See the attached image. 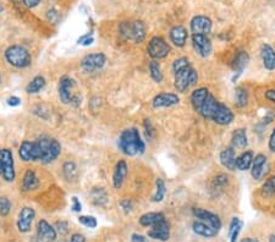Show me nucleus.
Listing matches in <instances>:
<instances>
[{
	"label": "nucleus",
	"instance_id": "f257e3e1",
	"mask_svg": "<svg viewBox=\"0 0 275 242\" xmlns=\"http://www.w3.org/2000/svg\"><path fill=\"white\" fill-rule=\"evenodd\" d=\"M117 147L125 155L134 157L137 154H143L146 151V143L142 140L141 133L136 127L126 129L120 133Z\"/></svg>",
	"mask_w": 275,
	"mask_h": 242
},
{
	"label": "nucleus",
	"instance_id": "f03ea898",
	"mask_svg": "<svg viewBox=\"0 0 275 242\" xmlns=\"http://www.w3.org/2000/svg\"><path fill=\"white\" fill-rule=\"evenodd\" d=\"M50 143H52V138L48 137H42L35 142L24 141L19 149L20 158L24 161H42L43 163Z\"/></svg>",
	"mask_w": 275,
	"mask_h": 242
},
{
	"label": "nucleus",
	"instance_id": "7ed1b4c3",
	"mask_svg": "<svg viewBox=\"0 0 275 242\" xmlns=\"http://www.w3.org/2000/svg\"><path fill=\"white\" fill-rule=\"evenodd\" d=\"M76 88V81L69 76L61 77L59 82V98L63 104H69L72 107H78L81 104V97L74 93Z\"/></svg>",
	"mask_w": 275,
	"mask_h": 242
},
{
	"label": "nucleus",
	"instance_id": "20e7f679",
	"mask_svg": "<svg viewBox=\"0 0 275 242\" xmlns=\"http://www.w3.org/2000/svg\"><path fill=\"white\" fill-rule=\"evenodd\" d=\"M5 59L16 69L29 68L32 63L30 52L22 46H11L5 51Z\"/></svg>",
	"mask_w": 275,
	"mask_h": 242
},
{
	"label": "nucleus",
	"instance_id": "39448f33",
	"mask_svg": "<svg viewBox=\"0 0 275 242\" xmlns=\"http://www.w3.org/2000/svg\"><path fill=\"white\" fill-rule=\"evenodd\" d=\"M119 33L125 41L142 43L146 38V25L142 21L121 22L119 26Z\"/></svg>",
	"mask_w": 275,
	"mask_h": 242
},
{
	"label": "nucleus",
	"instance_id": "423d86ee",
	"mask_svg": "<svg viewBox=\"0 0 275 242\" xmlns=\"http://www.w3.org/2000/svg\"><path fill=\"white\" fill-rule=\"evenodd\" d=\"M198 74L192 66H187V68L182 69V70L175 72V88L176 91L180 93H186L191 87L197 83Z\"/></svg>",
	"mask_w": 275,
	"mask_h": 242
},
{
	"label": "nucleus",
	"instance_id": "0eeeda50",
	"mask_svg": "<svg viewBox=\"0 0 275 242\" xmlns=\"http://www.w3.org/2000/svg\"><path fill=\"white\" fill-rule=\"evenodd\" d=\"M147 52L148 55L152 58L153 60H159V59H164L169 55L170 53V46L167 43V41L164 38L158 37H153L152 40L150 41L147 47Z\"/></svg>",
	"mask_w": 275,
	"mask_h": 242
},
{
	"label": "nucleus",
	"instance_id": "6e6552de",
	"mask_svg": "<svg viewBox=\"0 0 275 242\" xmlns=\"http://www.w3.org/2000/svg\"><path fill=\"white\" fill-rule=\"evenodd\" d=\"M0 161H2V176L7 182H13L16 177L15 163L14 155L10 149H2L0 151Z\"/></svg>",
	"mask_w": 275,
	"mask_h": 242
},
{
	"label": "nucleus",
	"instance_id": "1a4fd4ad",
	"mask_svg": "<svg viewBox=\"0 0 275 242\" xmlns=\"http://www.w3.org/2000/svg\"><path fill=\"white\" fill-rule=\"evenodd\" d=\"M106 57L103 53H93L88 54L81 60V68L86 72H94L104 68Z\"/></svg>",
	"mask_w": 275,
	"mask_h": 242
},
{
	"label": "nucleus",
	"instance_id": "9d476101",
	"mask_svg": "<svg viewBox=\"0 0 275 242\" xmlns=\"http://www.w3.org/2000/svg\"><path fill=\"white\" fill-rule=\"evenodd\" d=\"M192 40V46L195 52L197 53L199 57L207 58L212 54L213 52V46L212 42L208 38L207 35H192L191 37Z\"/></svg>",
	"mask_w": 275,
	"mask_h": 242
},
{
	"label": "nucleus",
	"instance_id": "9b49d317",
	"mask_svg": "<svg viewBox=\"0 0 275 242\" xmlns=\"http://www.w3.org/2000/svg\"><path fill=\"white\" fill-rule=\"evenodd\" d=\"M36 218V212L33 208L31 207H24L20 210L19 216H18V229L20 232L26 233L31 230V226H32V222Z\"/></svg>",
	"mask_w": 275,
	"mask_h": 242
},
{
	"label": "nucleus",
	"instance_id": "f8f14e48",
	"mask_svg": "<svg viewBox=\"0 0 275 242\" xmlns=\"http://www.w3.org/2000/svg\"><path fill=\"white\" fill-rule=\"evenodd\" d=\"M180 103V97L176 93H170V92H163V93L157 94L153 98L152 105L154 109H162V108H170L174 105H178Z\"/></svg>",
	"mask_w": 275,
	"mask_h": 242
},
{
	"label": "nucleus",
	"instance_id": "ddd939ff",
	"mask_svg": "<svg viewBox=\"0 0 275 242\" xmlns=\"http://www.w3.org/2000/svg\"><path fill=\"white\" fill-rule=\"evenodd\" d=\"M193 215L198 219V220L206 222V224L210 225V226L215 227V229L220 231L221 229V220L220 218L215 213L209 212V210L203 209V208H193L192 209Z\"/></svg>",
	"mask_w": 275,
	"mask_h": 242
},
{
	"label": "nucleus",
	"instance_id": "4468645a",
	"mask_svg": "<svg viewBox=\"0 0 275 242\" xmlns=\"http://www.w3.org/2000/svg\"><path fill=\"white\" fill-rule=\"evenodd\" d=\"M212 20L207 16L197 15L191 20V31L193 35H208L212 31Z\"/></svg>",
	"mask_w": 275,
	"mask_h": 242
},
{
	"label": "nucleus",
	"instance_id": "2eb2a0df",
	"mask_svg": "<svg viewBox=\"0 0 275 242\" xmlns=\"http://www.w3.org/2000/svg\"><path fill=\"white\" fill-rule=\"evenodd\" d=\"M234 119L235 115L234 113H232V110L230 109L228 105L220 103L217 111H215V114L213 115L212 121L214 122V124L220 125V126H226V125L231 124V122L234 121Z\"/></svg>",
	"mask_w": 275,
	"mask_h": 242
},
{
	"label": "nucleus",
	"instance_id": "dca6fc26",
	"mask_svg": "<svg viewBox=\"0 0 275 242\" xmlns=\"http://www.w3.org/2000/svg\"><path fill=\"white\" fill-rule=\"evenodd\" d=\"M37 235L39 241L54 242L58 237V231L55 230V227H53L52 225L46 220V219H41L38 222Z\"/></svg>",
	"mask_w": 275,
	"mask_h": 242
},
{
	"label": "nucleus",
	"instance_id": "f3484780",
	"mask_svg": "<svg viewBox=\"0 0 275 242\" xmlns=\"http://www.w3.org/2000/svg\"><path fill=\"white\" fill-rule=\"evenodd\" d=\"M148 237L153 238V240L158 241H168L170 237V225L167 220L159 222V224L154 225L151 227V230L148 231Z\"/></svg>",
	"mask_w": 275,
	"mask_h": 242
},
{
	"label": "nucleus",
	"instance_id": "a211bd4d",
	"mask_svg": "<svg viewBox=\"0 0 275 242\" xmlns=\"http://www.w3.org/2000/svg\"><path fill=\"white\" fill-rule=\"evenodd\" d=\"M248 63H249V55L247 52L241 51L235 55V58L232 59V63H231L232 70L235 71V76L234 79H232V81L238 79V76H240V75L243 72V70L247 68Z\"/></svg>",
	"mask_w": 275,
	"mask_h": 242
},
{
	"label": "nucleus",
	"instance_id": "6ab92c4d",
	"mask_svg": "<svg viewBox=\"0 0 275 242\" xmlns=\"http://www.w3.org/2000/svg\"><path fill=\"white\" fill-rule=\"evenodd\" d=\"M260 58H262V63L265 70H275V49L270 44H262V47H260Z\"/></svg>",
	"mask_w": 275,
	"mask_h": 242
},
{
	"label": "nucleus",
	"instance_id": "aec40b11",
	"mask_svg": "<svg viewBox=\"0 0 275 242\" xmlns=\"http://www.w3.org/2000/svg\"><path fill=\"white\" fill-rule=\"evenodd\" d=\"M265 166H266V157L262 153L257 154L253 158V163L251 166V175L254 180L259 181L263 179L265 174Z\"/></svg>",
	"mask_w": 275,
	"mask_h": 242
},
{
	"label": "nucleus",
	"instance_id": "412c9836",
	"mask_svg": "<svg viewBox=\"0 0 275 242\" xmlns=\"http://www.w3.org/2000/svg\"><path fill=\"white\" fill-rule=\"evenodd\" d=\"M219 104H220V102H219L214 96L209 94L208 98L206 99V102L202 104L201 109L198 110V114L202 116V118L212 120L213 115H214L215 111H217Z\"/></svg>",
	"mask_w": 275,
	"mask_h": 242
},
{
	"label": "nucleus",
	"instance_id": "4be33fe9",
	"mask_svg": "<svg viewBox=\"0 0 275 242\" xmlns=\"http://www.w3.org/2000/svg\"><path fill=\"white\" fill-rule=\"evenodd\" d=\"M219 159H220L221 165L224 166L228 170L235 171L236 170V155H235V148L234 147H226L225 149L220 152L219 155Z\"/></svg>",
	"mask_w": 275,
	"mask_h": 242
},
{
	"label": "nucleus",
	"instance_id": "5701e85b",
	"mask_svg": "<svg viewBox=\"0 0 275 242\" xmlns=\"http://www.w3.org/2000/svg\"><path fill=\"white\" fill-rule=\"evenodd\" d=\"M169 37L174 46L178 47V48H182L186 44L189 33H187V30L184 26H174L170 30Z\"/></svg>",
	"mask_w": 275,
	"mask_h": 242
},
{
	"label": "nucleus",
	"instance_id": "b1692460",
	"mask_svg": "<svg viewBox=\"0 0 275 242\" xmlns=\"http://www.w3.org/2000/svg\"><path fill=\"white\" fill-rule=\"evenodd\" d=\"M127 170H128V166H127V163H126V160L117 161L113 172V185L116 190L121 188L122 183L126 179V175H127Z\"/></svg>",
	"mask_w": 275,
	"mask_h": 242
},
{
	"label": "nucleus",
	"instance_id": "393cba45",
	"mask_svg": "<svg viewBox=\"0 0 275 242\" xmlns=\"http://www.w3.org/2000/svg\"><path fill=\"white\" fill-rule=\"evenodd\" d=\"M192 230H193V232L197 233V235L203 236V237H207V238L215 237V236H217L219 233V230H217L215 227L210 226V225L206 224V222H203L201 220L193 221Z\"/></svg>",
	"mask_w": 275,
	"mask_h": 242
},
{
	"label": "nucleus",
	"instance_id": "a878e982",
	"mask_svg": "<svg viewBox=\"0 0 275 242\" xmlns=\"http://www.w3.org/2000/svg\"><path fill=\"white\" fill-rule=\"evenodd\" d=\"M167 220L165 215L161 212H151V213H145L143 215L140 216L139 221L142 226L145 227H152L154 225L159 224V222Z\"/></svg>",
	"mask_w": 275,
	"mask_h": 242
},
{
	"label": "nucleus",
	"instance_id": "bb28decb",
	"mask_svg": "<svg viewBox=\"0 0 275 242\" xmlns=\"http://www.w3.org/2000/svg\"><path fill=\"white\" fill-rule=\"evenodd\" d=\"M39 187V179L36 174L35 170L29 169L26 170L24 175V179H22V190L25 192L35 191Z\"/></svg>",
	"mask_w": 275,
	"mask_h": 242
},
{
	"label": "nucleus",
	"instance_id": "cd10ccee",
	"mask_svg": "<svg viewBox=\"0 0 275 242\" xmlns=\"http://www.w3.org/2000/svg\"><path fill=\"white\" fill-rule=\"evenodd\" d=\"M209 90L206 87H201L197 88V90H195L192 92V94H191V104H192L193 109L198 113V110L201 109L202 104H203L204 102H206V99L208 98L209 96Z\"/></svg>",
	"mask_w": 275,
	"mask_h": 242
},
{
	"label": "nucleus",
	"instance_id": "c85d7f7f",
	"mask_svg": "<svg viewBox=\"0 0 275 242\" xmlns=\"http://www.w3.org/2000/svg\"><path fill=\"white\" fill-rule=\"evenodd\" d=\"M248 144V138L245 129H236L231 135V147L235 149H243Z\"/></svg>",
	"mask_w": 275,
	"mask_h": 242
},
{
	"label": "nucleus",
	"instance_id": "c756f323",
	"mask_svg": "<svg viewBox=\"0 0 275 242\" xmlns=\"http://www.w3.org/2000/svg\"><path fill=\"white\" fill-rule=\"evenodd\" d=\"M253 152L252 151H245L241 153L238 157H236V170L246 171L249 170L253 163Z\"/></svg>",
	"mask_w": 275,
	"mask_h": 242
},
{
	"label": "nucleus",
	"instance_id": "7c9ffc66",
	"mask_svg": "<svg viewBox=\"0 0 275 242\" xmlns=\"http://www.w3.org/2000/svg\"><path fill=\"white\" fill-rule=\"evenodd\" d=\"M242 226H243V222L240 218L234 216V218L231 219V221H230V225H229L230 242L237 241V237H238V235H240L241 230H242Z\"/></svg>",
	"mask_w": 275,
	"mask_h": 242
},
{
	"label": "nucleus",
	"instance_id": "2f4dec72",
	"mask_svg": "<svg viewBox=\"0 0 275 242\" xmlns=\"http://www.w3.org/2000/svg\"><path fill=\"white\" fill-rule=\"evenodd\" d=\"M46 86V79L43 76H36L31 80V82L27 85L26 92L29 94H36L41 92Z\"/></svg>",
	"mask_w": 275,
	"mask_h": 242
},
{
	"label": "nucleus",
	"instance_id": "473e14b6",
	"mask_svg": "<svg viewBox=\"0 0 275 242\" xmlns=\"http://www.w3.org/2000/svg\"><path fill=\"white\" fill-rule=\"evenodd\" d=\"M235 104L240 109L248 104V92L245 87H237L235 90Z\"/></svg>",
	"mask_w": 275,
	"mask_h": 242
},
{
	"label": "nucleus",
	"instance_id": "72a5a7b5",
	"mask_svg": "<svg viewBox=\"0 0 275 242\" xmlns=\"http://www.w3.org/2000/svg\"><path fill=\"white\" fill-rule=\"evenodd\" d=\"M165 194H167V187H165L164 180L157 179L156 181V192L152 196V202L159 203L164 199Z\"/></svg>",
	"mask_w": 275,
	"mask_h": 242
},
{
	"label": "nucleus",
	"instance_id": "f704fd0d",
	"mask_svg": "<svg viewBox=\"0 0 275 242\" xmlns=\"http://www.w3.org/2000/svg\"><path fill=\"white\" fill-rule=\"evenodd\" d=\"M92 199H93V203L95 205H103L106 204L108 202V194H106V191L104 188H94L91 193Z\"/></svg>",
	"mask_w": 275,
	"mask_h": 242
},
{
	"label": "nucleus",
	"instance_id": "c9c22d12",
	"mask_svg": "<svg viewBox=\"0 0 275 242\" xmlns=\"http://www.w3.org/2000/svg\"><path fill=\"white\" fill-rule=\"evenodd\" d=\"M63 172L67 181H75V180H76L77 169H76V165H75V163H72V161H66V163L64 164Z\"/></svg>",
	"mask_w": 275,
	"mask_h": 242
},
{
	"label": "nucleus",
	"instance_id": "e433bc0d",
	"mask_svg": "<svg viewBox=\"0 0 275 242\" xmlns=\"http://www.w3.org/2000/svg\"><path fill=\"white\" fill-rule=\"evenodd\" d=\"M150 72H151V77H152V80L154 82L157 83H161L163 81V72H162V68H161V64L158 63L157 60H152L150 63Z\"/></svg>",
	"mask_w": 275,
	"mask_h": 242
},
{
	"label": "nucleus",
	"instance_id": "4c0bfd02",
	"mask_svg": "<svg viewBox=\"0 0 275 242\" xmlns=\"http://www.w3.org/2000/svg\"><path fill=\"white\" fill-rule=\"evenodd\" d=\"M229 185V177L225 174H219L213 179L212 190L213 191H221Z\"/></svg>",
	"mask_w": 275,
	"mask_h": 242
},
{
	"label": "nucleus",
	"instance_id": "58836bf2",
	"mask_svg": "<svg viewBox=\"0 0 275 242\" xmlns=\"http://www.w3.org/2000/svg\"><path fill=\"white\" fill-rule=\"evenodd\" d=\"M262 192L266 194V196H275V176L269 177V179L263 183Z\"/></svg>",
	"mask_w": 275,
	"mask_h": 242
},
{
	"label": "nucleus",
	"instance_id": "ea45409f",
	"mask_svg": "<svg viewBox=\"0 0 275 242\" xmlns=\"http://www.w3.org/2000/svg\"><path fill=\"white\" fill-rule=\"evenodd\" d=\"M78 221L82 225H85L86 227H88V229H95L98 225L97 219L93 215H81L78 216Z\"/></svg>",
	"mask_w": 275,
	"mask_h": 242
},
{
	"label": "nucleus",
	"instance_id": "a19ab883",
	"mask_svg": "<svg viewBox=\"0 0 275 242\" xmlns=\"http://www.w3.org/2000/svg\"><path fill=\"white\" fill-rule=\"evenodd\" d=\"M190 65H191L190 60L187 59L186 57L179 58V59H176L173 63V71H174V74H175V72L182 70V69L187 68V66H190Z\"/></svg>",
	"mask_w": 275,
	"mask_h": 242
},
{
	"label": "nucleus",
	"instance_id": "79ce46f5",
	"mask_svg": "<svg viewBox=\"0 0 275 242\" xmlns=\"http://www.w3.org/2000/svg\"><path fill=\"white\" fill-rule=\"evenodd\" d=\"M11 210V203L7 197H0V215L7 216L9 215Z\"/></svg>",
	"mask_w": 275,
	"mask_h": 242
},
{
	"label": "nucleus",
	"instance_id": "37998d69",
	"mask_svg": "<svg viewBox=\"0 0 275 242\" xmlns=\"http://www.w3.org/2000/svg\"><path fill=\"white\" fill-rule=\"evenodd\" d=\"M143 126H145V130H146V137L151 141L153 138L154 129H153L152 122H151L150 119H146L145 122H143Z\"/></svg>",
	"mask_w": 275,
	"mask_h": 242
},
{
	"label": "nucleus",
	"instance_id": "c03bdc74",
	"mask_svg": "<svg viewBox=\"0 0 275 242\" xmlns=\"http://www.w3.org/2000/svg\"><path fill=\"white\" fill-rule=\"evenodd\" d=\"M93 42H94V40H93V37H92V33H88V35H85V36H82L81 38H78L77 43L82 44V46H91Z\"/></svg>",
	"mask_w": 275,
	"mask_h": 242
},
{
	"label": "nucleus",
	"instance_id": "a18cd8bd",
	"mask_svg": "<svg viewBox=\"0 0 275 242\" xmlns=\"http://www.w3.org/2000/svg\"><path fill=\"white\" fill-rule=\"evenodd\" d=\"M120 205H121L122 210L125 213H130L131 210L133 209V203L131 199H122V201L120 202Z\"/></svg>",
	"mask_w": 275,
	"mask_h": 242
},
{
	"label": "nucleus",
	"instance_id": "49530a36",
	"mask_svg": "<svg viewBox=\"0 0 275 242\" xmlns=\"http://www.w3.org/2000/svg\"><path fill=\"white\" fill-rule=\"evenodd\" d=\"M274 119H275V110H269L268 113L265 114L264 118H263L262 125H263V126H264V125L266 126V125H269L270 122H273Z\"/></svg>",
	"mask_w": 275,
	"mask_h": 242
},
{
	"label": "nucleus",
	"instance_id": "de8ad7c7",
	"mask_svg": "<svg viewBox=\"0 0 275 242\" xmlns=\"http://www.w3.org/2000/svg\"><path fill=\"white\" fill-rule=\"evenodd\" d=\"M67 229H69V226H67V222L66 221H58L57 224H55V230H57L58 232L60 233H66Z\"/></svg>",
	"mask_w": 275,
	"mask_h": 242
},
{
	"label": "nucleus",
	"instance_id": "09e8293b",
	"mask_svg": "<svg viewBox=\"0 0 275 242\" xmlns=\"http://www.w3.org/2000/svg\"><path fill=\"white\" fill-rule=\"evenodd\" d=\"M71 202H72V205H71V209L74 210V212H81V210H82V204H81V202L78 201V198L77 197H72L71 198Z\"/></svg>",
	"mask_w": 275,
	"mask_h": 242
},
{
	"label": "nucleus",
	"instance_id": "8fccbe9b",
	"mask_svg": "<svg viewBox=\"0 0 275 242\" xmlns=\"http://www.w3.org/2000/svg\"><path fill=\"white\" fill-rule=\"evenodd\" d=\"M70 242H87V240L82 233H72Z\"/></svg>",
	"mask_w": 275,
	"mask_h": 242
},
{
	"label": "nucleus",
	"instance_id": "3c124183",
	"mask_svg": "<svg viewBox=\"0 0 275 242\" xmlns=\"http://www.w3.org/2000/svg\"><path fill=\"white\" fill-rule=\"evenodd\" d=\"M20 104H21V99L19 97L13 96L8 99V105H10V107H19Z\"/></svg>",
	"mask_w": 275,
	"mask_h": 242
},
{
	"label": "nucleus",
	"instance_id": "603ef678",
	"mask_svg": "<svg viewBox=\"0 0 275 242\" xmlns=\"http://www.w3.org/2000/svg\"><path fill=\"white\" fill-rule=\"evenodd\" d=\"M269 149H270V152L275 153V129L269 136Z\"/></svg>",
	"mask_w": 275,
	"mask_h": 242
},
{
	"label": "nucleus",
	"instance_id": "864d4df0",
	"mask_svg": "<svg viewBox=\"0 0 275 242\" xmlns=\"http://www.w3.org/2000/svg\"><path fill=\"white\" fill-rule=\"evenodd\" d=\"M264 97L265 99H268L269 102H271L273 104H275V90H268L264 92Z\"/></svg>",
	"mask_w": 275,
	"mask_h": 242
},
{
	"label": "nucleus",
	"instance_id": "5fc2aeb1",
	"mask_svg": "<svg viewBox=\"0 0 275 242\" xmlns=\"http://www.w3.org/2000/svg\"><path fill=\"white\" fill-rule=\"evenodd\" d=\"M48 19H49V21H52V22H55L59 19V14H58V11L57 10H54V9H52V10H49L48 11Z\"/></svg>",
	"mask_w": 275,
	"mask_h": 242
},
{
	"label": "nucleus",
	"instance_id": "6e6d98bb",
	"mask_svg": "<svg viewBox=\"0 0 275 242\" xmlns=\"http://www.w3.org/2000/svg\"><path fill=\"white\" fill-rule=\"evenodd\" d=\"M131 242H147V238L143 235H140V233H133L131 236Z\"/></svg>",
	"mask_w": 275,
	"mask_h": 242
},
{
	"label": "nucleus",
	"instance_id": "4d7b16f0",
	"mask_svg": "<svg viewBox=\"0 0 275 242\" xmlns=\"http://www.w3.org/2000/svg\"><path fill=\"white\" fill-rule=\"evenodd\" d=\"M22 3H24L27 8H36L39 3H41V0H22Z\"/></svg>",
	"mask_w": 275,
	"mask_h": 242
},
{
	"label": "nucleus",
	"instance_id": "13d9d810",
	"mask_svg": "<svg viewBox=\"0 0 275 242\" xmlns=\"http://www.w3.org/2000/svg\"><path fill=\"white\" fill-rule=\"evenodd\" d=\"M241 242H259V241L254 237H246V238H243V240Z\"/></svg>",
	"mask_w": 275,
	"mask_h": 242
},
{
	"label": "nucleus",
	"instance_id": "bf43d9fd",
	"mask_svg": "<svg viewBox=\"0 0 275 242\" xmlns=\"http://www.w3.org/2000/svg\"><path fill=\"white\" fill-rule=\"evenodd\" d=\"M269 242H275V231L271 233L270 237H269Z\"/></svg>",
	"mask_w": 275,
	"mask_h": 242
},
{
	"label": "nucleus",
	"instance_id": "052dcab7",
	"mask_svg": "<svg viewBox=\"0 0 275 242\" xmlns=\"http://www.w3.org/2000/svg\"><path fill=\"white\" fill-rule=\"evenodd\" d=\"M3 10H4V8H3V7H2V5H0V14H2V13H3Z\"/></svg>",
	"mask_w": 275,
	"mask_h": 242
},
{
	"label": "nucleus",
	"instance_id": "680f3d73",
	"mask_svg": "<svg viewBox=\"0 0 275 242\" xmlns=\"http://www.w3.org/2000/svg\"><path fill=\"white\" fill-rule=\"evenodd\" d=\"M0 175H2V161H0Z\"/></svg>",
	"mask_w": 275,
	"mask_h": 242
},
{
	"label": "nucleus",
	"instance_id": "e2e57ef3",
	"mask_svg": "<svg viewBox=\"0 0 275 242\" xmlns=\"http://www.w3.org/2000/svg\"><path fill=\"white\" fill-rule=\"evenodd\" d=\"M0 82H2V76H0Z\"/></svg>",
	"mask_w": 275,
	"mask_h": 242
}]
</instances>
